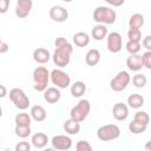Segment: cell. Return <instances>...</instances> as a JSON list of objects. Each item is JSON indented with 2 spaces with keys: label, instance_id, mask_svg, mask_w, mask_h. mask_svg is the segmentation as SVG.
I'll list each match as a JSON object with an SVG mask.
<instances>
[{
  "label": "cell",
  "instance_id": "1",
  "mask_svg": "<svg viewBox=\"0 0 151 151\" xmlns=\"http://www.w3.org/2000/svg\"><path fill=\"white\" fill-rule=\"evenodd\" d=\"M54 46H55V50L52 55V60L54 65H57L58 67L67 66L71 61V55L73 53L72 45L64 37H58L54 40Z\"/></svg>",
  "mask_w": 151,
  "mask_h": 151
},
{
  "label": "cell",
  "instance_id": "2",
  "mask_svg": "<svg viewBox=\"0 0 151 151\" xmlns=\"http://www.w3.org/2000/svg\"><path fill=\"white\" fill-rule=\"evenodd\" d=\"M32 79H33V88L38 92H44L47 88L48 81L51 80V72L45 66H38L33 71Z\"/></svg>",
  "mask_w": 151,
  "mask_h": 151
},
{
  "label": "cell",
  "instance_id": "3",
  "mask_svg": "<svg viewBox=\"0 0 151 151\" xmlns=\"http://www.w3.org/2000/svg\"><path fill=\"white\" fill-rule=\"evenodd\" d=\"M93 20L97 21L98 24H104V25H111L116 22L117 14L114 9L107 6H98L93 11Z\"/></svg>",
  "mask_w": 151,
  "mask_h": 151
},
{
  "label": "cell",
  "instance_id": "4",
  "mask_svg": "<svg viewBox=\"0 0 151 151\" xmlns=\"http://www.w3.org/2000/svg\"><path fill=\"white\" fill-rule=\"evenodd\" d=\"M120 136V129L116 124H105L98 127L97 130V137L101 142H110L119 138Z\"/></svg>",
  "mask_w": 151,
  "mask_h": 151
},
{
  "label": "cell",
  "instance_id": "5",
  "mask_svg": "<svg viewBox=\"0 0 151 151\" xmlns=\"http://www.w3.org/2000/svg\"><path fill=\"white\" fill-rule=\"evenodd\" d=\"M90 111H91V104L87 99H81L78 101L77 105H74L72 109H71V112H70V117L77 122H83L87 118V116L90 114Z\"/></svg>",
  "mask_w": 151,
  "mask_h": 151
},
{
  "label": "cell",
  "instance_id": "6",
  "mask_svg": "<svg viewBox=\"0 0 151 151\" xmlns=\"http://www.w3.org/2000/svg\"><path fill=\"white\" fill-rule=\"evenodd\" d=\"M9 99L14 104V106L21 111H25L29 106V98L27 97L25 91L19 87H13L9 91Z\"/></svg>",
  "mask_w": 151,
  "mask_h": 151
},
{
  "label": "cell",
  "instance_id": "7",
  "mask_svg": "<svg viewBox=\"0 0 151 151\" xmlns=\"http://www.w3.org/2000/svg\"><path fill=\"white\" fill-rule=\"evenodd\" d=\"M131 83V76L127 71H119L110 81V87L114 92L124 91L127 85Z\"/></svg>",
  "mask_w": 151,
  "mask_h": 151
},
{
  "label": "cell",
  "instance_id": "8",
  "mask_svg": "<svg viewBox=\"0 0 151 151\" xmlns=\"http://www.w3.org/2000/svg\"><path fill=\"white\" fill-rule=\"evenodd\" d=\"M51 81L58 88H67L71 85V77L61 68H54L51 71Z\"/></svg>",
  "mask_w": 151,
  "mask_h": 151
},
{
  "label": "cell",
  "instance_id": "9",
  "mask_svg": "<svg viewBox=\"0 0 151 151\" xmlns=\"http://www.w3.org/2000/svg\"><path fill=\"white\" fill-rule=\"evenodd\" d=\"M106 46L111 53H118L123 48V38L118 32H111L106 37Z\"/></svg>",
  "mask_w": 151,
  "mask_h": 151
},
{
  "label": "cell",
  "instance_id": "10",
  "mask_svg": "<svg viewBox=\"0 0 151 151\" xmlns=\"http://www.w3.org/2000/svg\"><path fill=\"white\" fill-rule=\"evenodd\" d=\"M52 147L55 150H70L72 147V139L66 134H57L51 139Z\"/></svg>",
  "mask_w": 151,
  "mask_h": 151
},
{
  "label": "cell",
  "instance_id": "11",
  "mask_svg": "<svg viewBox=\"0 0 151 151\" xmlns=\"http://www.w3.org/2000/svg\"><path fill=\"white\" fill-rule=\"evenodd\" d=\"M33 7V1L32 0H17L15 5V15L20 19H24L28 17Z\"/></svg>",
  "mask_w": 151,
  "mask_h": 151
},
{
  "label": "cell",
  "instance_id": "12",
  "mask_svg": "<svg viewBox=\"0 0 151 151\" xmlns=\"http://www.w3.org/2000/svg\"><path fill=\"white\" fill-rule=\"evenodd\" d=\"M48 15L55 22H64L68 18V12L63 6H52L48 11Z\"/></svg>",
  "mask_w": 151,
  "mask_h": 151
},
{
  "label": "cell",
  "instance_id": "13",
  "mask_svg": "<svg viewBox=\"0 0 151 151\" xmlns=\"http://www.w3.org/2000/svg\"><path fill=\"white\" fill-rule=\"evenodd\" d=\"M126 66L130 71L133 72H138L144 67V63H143V57L139 53L136 54H130L126 59Z\"/></svg>",
  "mask_w": 151,
  "mask_h": 151
},
{
  "label": "cell",
  "instance_id": "14",
  "mask_svg": "<svg viewBox=\"0 0 151 151\" xmlns=\"http://www.w3.org/2000/svg\"><path fill=\"white\" fill-rule=\"evenodd\" d=\"M112 114L116 120L123 122L129 117V105L124 103H117L112 107Z\"/></svg>",
  "mask_w": 151,
  "mask_h": 151
},
{
  "label": "cell",
  "instance_id": "15",
  "mask_svg": "<svg viewBox=\"0 0 151 151\" xmlns=\"http://www.w3.org/2000/svg\"><path fill=\"white\" fill-rule=\"evenodd\" d=\"M51 58H52V55H51L50 51L44 48V47H38V48H35L33 51V60L37 64L44 65V64L48 63Z\"/></svg>",
  "mask_w": 151,
  "mask_h": 151
},
{
  "label": "cell",
  "instance_id": "16",
  "mask_svg": "<svg viewBox=\"0 0 151 151\" xmlns=\"http://www.w3.org/2000/svg\"><path fill=\"white\" fill-rule=\"evenodd\" d=\"M61 98V93L59 91V88L55 86H52V87H47L45 91H44V99L45 101H47L48 104H55L60 100Z\"/></svg>",
  "mask_w": 151,
  "mask_h": 151
},
{
  "label": "cell",
  "instance_id": "17",
  "mask_svg": "<svg viewBox=\"0 0 151 151\" xmlns=\"http://www.w3.org/2000/svg\"><path fill=\"white\" fill-rule=\"evenodd\" d=\"M48 142H50V139H48L47 134L44 133V132H37V133L32 134V137H31V143H32V145H33L34 147H37V149H42V147H45Z\"/></svg>",
  "mask_w": 151,
  "mask_h": 151
},
{
  "label": "cell",
  "instance_id": "18",
  "mask_svg": "<svg viewBox=\"0 0 151 151\" xmlns=\"http://www.w3.org/2000/svg\"><path fill=\"white\" fill-rule=\"evenodd\" d=\"M107 34H109L107 27L104 24H98V25L93 26V28L91 31V38H93L94 40H98V41H100L104 38H106Z\"/></svg>",
  "mask_w": 151,
  "mask_h": 151
},
{
  "label": "cell",
  "instance_id": "19",
  "mask_svg": "<svg viewBox=\"0 0 151 151\" xmlns=\"http://www.w3.org/2000/svg\"><path fill=\"white\" fill-rule=\"evenodd\" d=\"M63 127H64L65 132L68 134H78L80 132V122H77L70 117V119L64 122Z\"/></svg>",
  "mask_w": 151,
  "mask_h": 151
},
{
  "label": "cell",
  "instance_id": "20",
  "mask_svg": "<svg viewBox=\"0 0 151 151\" xmlns=\"http://www.w3.org/2000/svg\"><path fill=\"white\" fill-rule=\"evenodd\" d=\"M29 114H31L32 119L35 120V122H44L46 119V117H47L46 110L41 105H34V106H32Z\"/></svg>",
  "mask_w": 151,
  "mask_h": 151
},
{
  "label": "cell",
  "instance_id": "21",
  "mask_svg": "<svg viewBox=\"0 0 151 151\" xmlns=\"http://www.w3.org/2000/svg\"><path fill=\"white\" fill-rule=\"evenodd\" d=\"M91 37L85 32H77L73 34V42L78 47H86L90 44Z\"/></svg>",
  "mask_w": 151,
  "mask_h": 151
},
{
  "label": "cell",
  "instance_id": "22",
  "mask_svg": "<svg viewBox=\"0 0 151 151\" xmlns=\"http://www.w3.org/2000/svg\"><path fill=\"white\" fill-rule=\"evenodd\" d=\"M100 61V52L97 48H91L85 55V63L88 66H96Z\"/></svg>",
  "mask_w": 151,
  "mask_h": 151
},
{
  "label": "cell",
  "instance_id": "23",
  "mask_svg": "<svg viewBox=\"0 0 151 151\" xmlns=\"http://www.w3.org/2000/svg\"><path fill=\"white\" fill-rule=\"evenodd\" d=\"M70 91H71V94L74 97V98H80L85 94L86 92V85L84 81L81 80H78L76 83H73L70 87Z\"/></svg>",
  "mask_w": 151,
  "mask_h": 151
},
{
  "label": "cell",
  "instance_id": "24",
  "mask_svg": "<svg viewBox=\"0 0 151 151\" xmlns=\"http://www.w3.org/2000/svg\"><path fill=\"white\" fill-rule=\"evenodd\" d=\"M127 105L131 109H140L144 105V97L139 93H132L127 97Z\"/></svg>",
  "mask_w": 151,
  "mask_h": 151
},
{
  "label": "cell",
  "instance_id": "25",
  "mask_svg": "<svg viewBox=\"0 0 151 151\" xmlns=\"http://www.w3.org/2000/svg\"><path fill=\"white\" fill-rule=\"evenodd\" d=\"M147 129V125L146 124H143L138 120H132L130 124H129V131L133 134H140L143 132H145Z\"/></svg>",
  "mask_w": 151,
  "mask_h": 151
},
{
  "label": "cell",
  "instance_id": "26",
  "mask_svg": "<svg viewBox=\"0 0 151 151\" xmlns=\"http://www.w3.org/2000/svg\"><path fill=\"white\" fill-rule=\"evenodd\" d=\"M144 25V15L140 13H134L129 19V27L131 28H140Z\"/></svg>",
  "mask_w": 151,
  "mask_h": 151
},
{
  "label": "cell",
  "instance_id": "27",
  "mask_svg": "<svg viewBox=\"0 0 151 151\" xmlns=\"http://www.w3.org/2000/svg\"><path fill=\"white\" fill-rule=\"evenodd\" d=\"M15 125H22V126H31V122H32V117L31 114L26 113V112H21L18 113L14 118Z\"/></svg>",
  "mask_w": 151,
  "mask_h": 151
},
{
  "label": "cell",
  "instance_id": "28",
  "mask_svg": "<svg viewBox=\"0 0 151 151\" xmlns=\"http://www.w3.org/2000/svg\"><path fill=\"white\" fill-rule=\"evenodd\" d=\"M131 80H132L133 86L137 87V88H143V87H145V85H146V83H147V78H146V76L143 74V73H137V74H134Z\"/></svg>",
  "mask_w": 151,
  "mask_h": 151
},
{
  "label": "cell",
  "instance_id": "29",
  "mask_svg": "<svg viewBox=\"0 0 151 151\" xmlns=\"http://www.w3.org/2000/svg\"><path fill=\"white\" fill-rule=\"evenodd\" d=\"M14 132H15V136H18L19 138H27L28 136H31V133H32V130H31V126L15 125Z\"/></svg>",
  "mask_w": 151,
  "mask_h": 151
},
{
  "label": "cell",
  "instance_id": "30",
  "mask_svg": "<svg viewBox=\"0 0 151 151\" xmlns=\"http://www.w3.org/2000/svg\"><path fill=\"white\" fill-rule=\"evenodd\" d=\"M125 48L130 54H136L140 52L142 45L140 41H132V40H127V42L125 44Z\"/></svg>",
  "mask_w": 151,
  "mask_h": 151
},
{
  "label": "cell",
  "instance_id": "31",
  "mask_svg": "<svg viewBox=\"0 0 151 151\" xmlns=\"http://www.w3.org/2000/svg\"><path fill=\"white\" fill-rule=\"evenodd\" d=\"M127 38L132 41H142V32L140 28H129L127 31Z\"/></svg>",
  "mask_w": 151,
  "mask_h": 151
},
{
  "label": "cell",
  "instance_id": "32",
  "mask_svg": "<svg viewBox=\"0 0 151 151\" xmlns=\"http://www.w3.org/2000/svg\"><path fill=\"white\" fill-rule=\"evenodd\" d=\"M133 119H134V120H138V122H140V123H143V124L149 125L150 116H149V113L145 112V111H137V112L134 113Z\"/></svg>",
  "mask_w": 151,
  "mask_h": 151
},
{
  "label": "cell",
  "instance_id": "33",
  "mask_svg": "<svg viewBox=\"0 0 151 151\" xmlns=\"http://www.w3.org/2000/svg\"><path fill=\"white\" fill-rule=\"evenodd\" d=\"M77 151H92V145L86 140H79L76 145Z\"/></svg>",
  "mask_w": 151,
  "mask_h": 151
},
{
  "label": "cell",
  "instance_id": "34",
  "mask_svg": "<svg viewBox=\"0 0 151 151\" xmlns=\"http://www.w3.org/2000/svg\"><path fill=\"white\" fill-rule=\"evenodd\" d=\"M143 57V63H144V67H146L147 70H151V51H146L142 54Z\"/></svg>",
  "mask_w": 151,
  "mask_h": 151
},
{
  "label": "cell",
  "instance_id": "35",
  "mask_svg": "<svg viewBox=\"0 0 151 151\" xmlns=\"http://www.w3.org/2000/svg\"><path fill=\"white\" fill-rule=\"evenodd\" d=\"M31 144L28 142H19L15 145V151H29Z\"/></svg>",
  "mask_w": 151,
  "mask_h": 151
},
{
  "label": "cell",
  "instance_id": "36",
  "mask_svg": "<svg viewBox=\"0 0 151 151\" xmlns=\"http://www.w3.org/2000/svg\"><path fill=\"white\" fill-rule=\"evenodd\" d=\"M9 4H11L9 0H0V13L1 14L7 12V9L9 7Z\"/></svg>",
  "mask_w": 151,
  "mask_h": 151
},
{
  "label": "cell",
  "instance_id": "37",
  "mask_svg": "<svg viewBox=\"0 0 151 151\" xmlns=\"http://www.w3.org/2000/svg\"><path fill=\"white\" fill-rule=\"evenodd\" d=\"M142 45L146 51H151V35H146L145 38H143Z\"/></svg>",
  "mask_w": 151,
  "mask_h": 151
},
{
  "label": "cell",
  "instance_id": "38",
  "mask_svg": "<svg viewBox=\"0 0 151 151\" xmlns=\"http://www.w3.org/2000/svg\"><path fill=\"white\" fill-rule=\"evenodd\" d=\"M105 2H107L109 5H111L113 7H119V6L124 5L125 0H105Z\"/></svg>",
  "mask_w": 151,
  "mask_h": 151
},
{
  "label": "cell",
  "instance_id": "39",
  "mask_svg": "<svg viewBox=\"0 0 151 151\" xmlns=\"http://www.w3.org/2000/svg\"><path fill=\"white\" fill-rule=\"evenodd\" d=\"M8 50H9V45H8L7 42H5V41H1V42H0V53L4 54V53H6Z\"/></svg>",
  "mask_w": 151,
  "mask_h": 151
},
{
  "label": "cell",
  "instance_id": "40",
  "mask_svg": "<svg viewBox=\"0 0 151 151\" xmlns=\"http://www.w3.org/2000/svg\"><path fill=\"white\" fill-rule=\"evenodd\" d=\"M0 88H1V94H0V98H5V97H6V94H7V91H6L5 85H0Z\"/></svg>",
  "mask_w": 151,
  "mask_h": 151
},
{
  "label": "cell",
  "instance_id": "41",
  "mask_svg": "<svg viewBox=\"0 0 151 151\" xmlns=\"http://www.w3.org/2000/svg\"><path fill=\"white\" fill-rule=\"evenodd\" d=\"M144 149H145V151H151V140L146 142V144L144 145Z\"/></svg>",
  "mask_w": 151,
  "mask_h": 151
},
{
  "label": "cell",
  "instance_id": "42",
  "mask_svg": "<svg viewBox=\"0 0 151 151\" xmlns=\"http://www.w3.org/2000/svg\"><path fill=\"white\" fill-rule=\"evenodd\" d=\"M61 1H64V2H71L72 0H61Z\"/></svg>",
  "mask_w": 151,
  "mask_h": 151
}]
</instances>
